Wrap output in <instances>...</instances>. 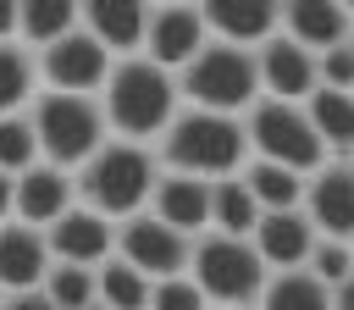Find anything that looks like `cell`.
I'll use <instances>...</instances> for the list:
<instances>
[{"label":"cell","mask_w":354,"mask_h":310,"mask_svg":"<svg viewBox=\"0 0 354 310\" xmlns=\"http://www.w3.org/2000/svg\"><path fill=\"white\" fill-rule=\"evenodd\" d=\"M0 310H55L44 288H22V293H0Z\"/></svg>","instance_id":"obj_32"},{"label":"cell","mask_w":354,"mask_h":310,"mask_svg":"<svg viewBox=\"0 0 354 310\" xmlns=\"http://www.w3.org/2000/svg\"><path fill=\"white\" fill-rule=\"evenodd\" d=\"M188 277L205 293V304L216 310H254L260 288H266V266L254 255L249 238H227V232H199L188 244Z\"/></svg>","instance_id":"obj_5"},{"label":"cell","mask_w":354,"mask_h":310,"mask_svg":"<svg viewBox=\"0 0 354 310\" xmlns=\"http://www.w3.org/2000/svg\"><path fill=\"white\" fill-rule=\"evenodd\" d=\"M254 310H332V288L315 282L304 266L299 271H271L260 299H254Z\"/></svg>","instance_id":"obj_25"},{"label":"cell","mask_w":354,"mask_h":310,"mask_svg":"<svg viewBox=\"0 0 354 310\" xmlns=\"http://www.w3.org/2000/svg\"><path fill=\"white\" fill-rule=\"evenodd\" d=\"M94 100H100V116H105L111 138L149 144L177 116V78L160 72L155 61H144V55H127V61L111 66V78H105V89Z\"/></svg>","instance_id":"obj_1"},{"label":"cell","mask_w":354,"mask_h":310,"mask_svg":"<svg viewBox=\"0 0 354 310\" xmlns=\"http://www.w3.org/2000/svg\"><path fill=\"white\" fill-rule=\"evenodd\" d=\"M28 122H33V138H39V161L61 166V172H77L111 133H105V116H100V100H83V94H33L28 105Z\"/></svg>","instance_id":"obj_6"},{"label":"cell","mask_w":354,"mask_h":310,"mask_svg":"<svg viewBox=\"0 0 354 310\" xmlns=\"http://www.w3.org/2000/svg\"><path fill=\"white\" fill-rule=\"evenodd\" d=\"M44 244H50V260L61 266H100L116 255V221H105L88 205H72L61 221L44 227Z\"/></svg>","instance_id":"obj_12"},{"label":"cell","mask_w":354,"mask_h":310,"mask_svg":"<svg viewBox=\"0 0 354 310\" xmlns=\"http://www.w3.org/2000/svg\"><path fill=\"white\" fill-rule=\"evenodd\" d=\"M249 244H254L266 271H299L310 260V249H315V227H310L304 210H266L254 221Z\"/></svg>","instance_id":"obj_17"},{"label":"cell","mask_w":354,"mask_h":310,"mask_svg":"<svg viewBox=\"0 0 354 310\" xmlns=\"http://www.w3.org/2000/svg\"><path fill=\"white\" fill-rule=\"evenodd\" d=\"M50 271V244L39 227L22 221H0V293H22L39 288Z\"/></svg>","instance_id":"obj_20"},{"label":"cell","mask_w":354,"mask_h":310,"mask_svg":"<svg viewBox=\"0 0 354 310\" xmlns=\"http://www.w3.org/2000/svg\"><path fill=\"white\" fill-rule=\"evenodd\" d=\"M348 166H354V155H348Z\"/></svg>","instance_id":"obj_37"},{"label":"cell","mask_w":354,"mask_h":310,"mask_svg":"<svg viewBox=\"0 0 354 310\" xmlns=\"http://www.w3.org/2000/svg\"><path fill=\"white\" fill-rule=\"evenodd\" d=\"M199 11H205V33L238 50H260L282 22V6H266V0H205Z\"/></svg>","instance_id":"obj_19"},{"label":"cell","mask_w":354,"mask_h":310,"mask_svg":"<svg viewBox=\"0 0 354 310\" xmlns=\"http://www.w3.org/2000/svg\"><path fill=\"white\" fill-rule=\"evenodd\" d=\"M77 205V183H72V172H61V166H50V161H39V166H28L22 177H17V194H11V221H22V227H50V221H61L66 210Z\"/></svg>","instance_id":"obj_13"},{"label":"cell","mask_w":354,"mask_h":310,"mask_svg":"<svg viewBox=\"0 0 354 310\" xmlns=\"http://www.w3.org/2000/svg\"><path fill=\"white\" fill-rule=\"evenodd\" d=\"M88 310H105V304H100V299H94V304H88Z\"/></svg>","instance_id":"obj_36"},{"label":"cell","mask_w":354,"mask_h":310,"mask_svg":"<svg viewBox=\"0 0 354 310\" xmlns=\"http://www.w3.org/2000/svg\"><path fill=\"white\" fill-rule=\"evenodd\" d=\"M304 271H310L315 282L337 288L343 277H354V244H343V238H315V249H310Z\"/></svg>","instance_id":"obj_30"},{"label":"cell","mask_w":354,"mask_h":310,"mask_svg":"<svg viewBox=\"0 0 354 310\" xmlns=\"http://www.w3.org/2000/svg\"><path fill=\"white\" fill-rule=\"evenodd\" d=\"M188 244H194V238L171 232V227H166V221H155L149 210H138V216L116 221V260H127V266H133L138 277H149V282L188 271Z\"/></svg>","instance_id":"obj_9"},{"label":"cell","mask_w":354,"mask_h":310,"mask_svg":"<svg viewBox=\"0 0 354 310\" xmlns=\"http://www.w3.org/2000/svg\"><path fill=\"white\" fill-rule=\"evenodd\" d=\"M277 33L293 39L299 50H310V55H326V50L354 39V22H348L343 0H293V6H282Z\"/></svg>","instance_id":"obj_15"},{"label":"cell","mask_w":354,"mask_h":310,"mask_svg":"<svg viewBox=\"0 0 354 310\" xmlns=\"http://www.w3.org/2000/svg\"><path fill=\"white\" fill-rule=\"evenodd\" d=\"M33 66H39V78L55 89V94H83V100H94L100 89H105V78H111V55L83 33V22L66 33V39H55L50 50H39L33 55Z\"/></svg>","instance_id":"obj_8"},{"label":"cell","mask_w":354,"mask_h":310,"mask_svg":"<svg viewBox=\"0 0 354 310\" xmlns=\"http://www.w3.org/2000/svg\"><path fill=\"white\" fill-rule=\"evenodd\" d=\"M149 310H210V304H205V293L194 288V277L177 271V277L149 282Z\"/></svg>","instance_id":"obj_31"},{"label":"cell","mask_w":354,"mask_h":310,"mask_svg":"<svg viewBox=\"0 0 354 310\" xmlns=\"http://www.w3.org/2000/svg\"><path fill=\"white\" fill-rule=\"evenodd\" d=\"M77 17H83V33L111 61H127V55L144 50V28H149L144 0H88V6H77Z\"/></svg>","instance_id":"obj_14"},{"label":"cell","mask_w":354,"mask_h":310,"mask_svg":"<svg viewBox=\"0 0 354 310\" xmlns=\"http://www.w3.org/2000/svg\"><path fill=\"white\" fill-rule=\"evenodd\" d=\"M243 138H249V155L254 161H271V166H288V172H315L321 161H332L304 116V105H288V100H254L243 111Z\"/></svg>","instance_id":"obj_7"},{"label":"cell","mask_w":354,"mask_h":310,"mask_svg":"<svg viewBox=\"0 0 354 310\" xmlns=\"http://www.w3.org/2000/svg\"><path fill=\"white\" fill-rule=\"evenodd\" d=\"M243 188L254 194V205H260V216L266 210H299L304 205V172H288V166H271V161H243Z\"/></svg>","instance_id":"obj_23"},{"label":"cell","mask_w":354,"mask_h":310,"mask_svg":"<svg viewBox=\"0 0 354 310\" xmlns=\"http://www.w3.org/2000/svg\"><path fill=\"white\" fill-rule=\"evenodd\" d=\"M260 221V205L254 194L243 188V177H216L210 183V232H227V238H249Z\"/></svg>","instance_id":"obj_24"},{"label":"cell","mask_w":354,"mask_h":310,"mask_svg":"<svg viewBox=\"0 0 354 310\" xmlns=\"http://www.w3.org/2000/svg\"><path fill=\"white\" fill-rule=\"evenodd\" d=\"M39 288L50 293L55 310H88L94 304V266H61V260H50V271H44Z\"/></svg>","instance_id":"obj_28"},{"label":"cell","mask_w":354,"mask_h":310,"mask_svg":"<svg viewBox=\"0 0 354 310\" xmlns=\"http://www.w3.org/2000/svg\"><path fill=\"white\" fill-rule=\"evenodd\" d=\"M254 66H260V94H266V100L304 105L310 89H315V55L299 50L293 39H282V33H271V39L254 50Z\"/></svg>","instance_id":"obj_16"},{"label":"cell","mask_w":354,"mask_h":310,"mask_svg":"<svg viewBox=\"0 0 354 310\" xmlns=\"http://www.w3.org/2000/svg\"><path fill=\"white\" fill-rule=\"evenodd\" d=\"M177 94L188 100V111L243 116V111L260 100V66H254V50H238V44L210 39V44L177 72Z\"/></svg>","instance_id":"obj_4"},{"label":"cell","mask_w":354,"mask_h":310,"mask_svg":"<svg viewBox=\"0 0 354 310\" xmlns=\"http://www.w3.org/2000/svg\"><path fill=\"white\" fill-rule=\"evenodd\" d=\"M332 310H354V277H343V282L332 288Z\"/></svg>","instance_id":"obj_34"},{"label":"cell","mask_w":354,"mask_h":310,"mask_svg":"<svg viewBox=\"0 0 354 310\" xmlns=\"http://www.w3.org/2000/svg\"><path fill=\"white\" fill-rule=\"evenodd\" d=\"M94 299L105 310H149V277H138L127 260H100L94 266Z\"/></svg>","instance_id":"obj_26"},{"label":"cell","mask_w":354,"mask_h":310,"mask_svg":"<svg viewBox=\"0 0 354 310\" xmlns=\"http://www.w3.org/2000/svg\"><path fill=\"white\" fill-rule=\"evenodd\" d=\"M17 39V0H0V44Z\"/></svg>","instance_id":"obj_33"},{"label":"cell","mask_w":354,"mask_h":310,"mask_svg":"<svg viewBox=\"0 0 354 310\" xmlns=\"http://www.w3.org/2000/svg\"><path fill=\"white\" fill-rule=\"evenodd\" d=\"M77 0H17V44L28 55L50 50L55 39H66L77 28Z\"/></svg>","instance_id":"obj_21"},{"label":"cell","mask_w":354,"mask_h":310,"mask_svg":"<svg viewBox=\"0 0 354 310\" xmlns=\"http://www.w3.org/2000/svg\"><path fill=\"white\" fill-rule=\"evenodd\" d=\"M28 166H39V138H33L28 111H11V116H0V172L22 177Z\"/></svg>","instance_id":"obj_29"},{"label":"cell","mask_w":354,"mask_h":310,"mask_svg":"<svg viewBox=\"0 0 354 310\" xmlns=\"http://www.w3.org/2000/svg\"><path fill=\"white\" fill-rule=\"evenodd\" d=\"M11 194H17V177L0 172V221H11Z\"/></svg>","instance_id":"obj_35"},{"label":"cell","mask_w":354,"mask_h":310,"mask_svg":"<svg viewBox=\"0 0 354 310\" xmlns=\"http://www.w3.org/2000/svg\"><path fill=\"white\" fill-rule=\"evenodd\" d=\"M33 83H39L33 55H28L17 39H11V44H0V116L28 111V105H33Z\"/></svg>","instance_id":"obj_27"},{"label":"cell","mask_w":354,"mask_h":310,"mask_svg":"<svg viewBox=\"0 0 354 310\" xmlns=\"http://www.w3.org/2000/svg\"><path fill=\"white\" fill-rule=\"evenodd\" d=\"M160 172H183V177H232L249 161V138H243V116H216V111H177L171 127L160 133Z\"/></svg>","instance_id":"obj_3"},{"label":"cell","mask_w":354,"mask_h":310,"mask_svg":"<svg viewBox=\"0 0 354 310\" xmlns=\"http://www.w3.org/2000/svg\"><path fill=\"white\" fill-rule=\"evenodd\" d=\"M315 238H343L354 244V166L348 161H321L304 177V205Z\"/></svg>","instance_id":"obj_11"},{"label":"cell","mask_w":354,"mask_h":310,"mask_svg":"<svg viewBox=\"0 0 354 310\" xmlns=\"http://www.w3.org/2000/svg\"><path fill=\"white\" fill-rule=\"evenodd\" d=\"M210 44V33H205V11L199 6H149V28H144V61H155L160 72H183L199 50Z\"/></svg>","instance_id":"obj_10"},{"label":"cell","mask_w":354,"mask_h":310,"mask_svg":"<svg viewBox=\"0 0 354 310\" xmlns=\"http://www.w3.org/2000/svg\"><path fill=\"white\" fill-rule=\"evenodd\" d=\"M149 216L166 221L183 238L210 232V183L205 177H183V172H160V183L149 194Z\"/></svg>","instance_id":"obj_18"},{"label":"cell","mask_w":354,"mask_h":310,"mask_svg":"<svg viewBox=\"0 0 354 310\" xmlns=\"http://www.w3.org/2000/svg\"><path fill=\"white\" fill-rule=\"evenodd\" d=\"M304 116H310V127H315V138H321V149H326V155H332V149H337V161H348V155H354V94L310 89Z\"/></svg>","instance_id":"obj_22"},{"label":"cell","mask_w":354,"mask_h":310,"mask_svg":"<svg viewBox=\"0 0 354 310\" xmlns=\"http://www.w3.org/2000/svg\"><path fill=\"white\" fill-rule=\"evenodd\" d=\"M77 205L100 210L105 221H127L138 210H149V194L160 183V155L149 144H127V138H105L77 172Z\"/></svg>","instance_id":"obj_2"}]
</instances>
